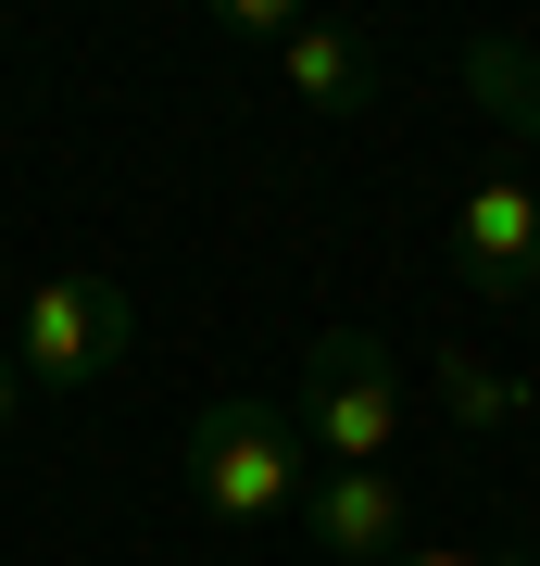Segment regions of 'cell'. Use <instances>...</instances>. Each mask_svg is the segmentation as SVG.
<instances>
[{"instance_id":"cell-1","label":"cell","mask_w":540,"mask_h":566,"mask_svg":"<svg viewBox=\"0 0 540 566\" xmlns=\"http://www.w3.org/2000/svg\"><path fill=\"white\" fill-rule=\"evenodd\" d=\"M315 479H327V465H315V441H301L289 403H252V390L201 403V428H189V491H201V516L264 528V516L315 504Z\"/></svg>"},{"instance_id":"cell-2","label":"cell","mask_w":540,"mask_h":566,"mask_svg":"<svg viewBox=\"0 0 540 566\" xmlns=\"http://www.w3.org/2000/svg\"><path fill=\"white\" fill-rule=\"evenodd\" d=\"M301 441H315V465H390L402 453V365L364 327L315 340V365H301Z\"/></svg>"},{"instance_id":"cell-3","label":"cell","mask_w":540,"mask_h":566,"mask_svg":"<svg viewBox=\"0 0 540 566\" xmlns=\"http://www.w3.org/2000/svg\"><path fill=\"white\" fill-rule=\"evenodd\" d=\"M126 340H139V303H126L114 277H39V290L13 303V378H39V390L114 378Z\"/></svg>"},{"instance_id":"cell-4","label":"cell","mask_w":540,"mask_h":566,"mask_svg":"<svg viewBox=\"0 0 540 566\" xmlns=\"http://www.w3.org/2000/svg\"><path fill=\"white\" fill-rule=\"evenodd\" d=\"M453 277L478 303H528L540 290V189L528 177H478L453 202Z\"/></svg>"},{"instance_id":"cell-5","label":"cell","mask_w":540,"mask_h":566,"mask_svg":"<svg viewBox=\"0 0 540 566\" xmlns=\"http://www.w3.org/2000/svg\"><path fill=\"white\" fill-rule=\"evenodd\" d=\"M301 516H315V542L340 566H390L402 554V479H390V465H327Z\"/></svg>"},{"instance_id":"cell-6","label":"cell","mask_w":540,"mask_h":566,"mask_svg":"<svg viewBox=\"0 0 540 566\" xmlns=\"http://www.w3.org/2000/svg\"><path fill=\"white\" fill-rule=\"evenodd\" d=\"M277 76H289V102H315V114L390 102V63H378V39H352V25H301V39L277 51Z\"/></svg>"},{"instance_id":"cell-7","label":"cell","mask_w":540,"mask_h":566,"mask_svg":"<svg viewBox=\"0 0 540 566\" xmlns=\"http://www.w3.org/2000/svg\"><path fill=\"white\" fill-rule=\"evenodd\" d=\"M427 378H441V416H453V428H478V441L528 416V378H516V365H478L465 340H441V365H427Z\"/></svg>"},{"instance_id":"cell-8","label":"cell","mask_w":540,"mask_h":566,"mask_svg":"<svg viewBox=\"0 0 540 566\" xmlns=\"http://www.w3.org/2000/svg\"><path fill=\"white\" fill-rule=\"evenodd\" d=\"M465 88H478L502 126L540 139V51H528V39H465Z\"/></svg>"},{"instance_id":"cell-9","label":"cell","mask_w":540,"mask_h":566,"mask_svg":"<svg viewBox=\"0 0 540 566\" xmlns=\"http://www.w3.org/2000/svg\"><path fill=\"white\" fill-rule=\"evenodd\" d=\"M390 566H540V554H490V542H402Z\"/></svg>"},{"instance_id":"cell-10","label":"cell","mask_w":540,"mask_h":566,"mask_svg":"<svg viewBox=\"0 0 540 566\" xmlns=\"http://www.w3.org/2000/svg\"><path fill=\"white\" fill-rule=\"evenodd\" d=\"M25 416V378H13V365H0V428H13Z\"/></svg>"}]
</instances>
